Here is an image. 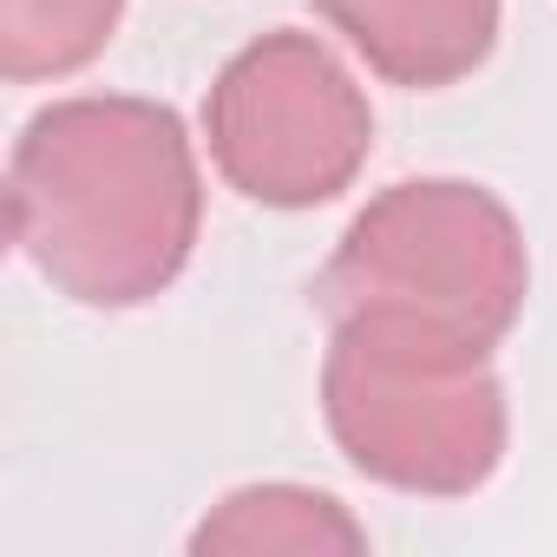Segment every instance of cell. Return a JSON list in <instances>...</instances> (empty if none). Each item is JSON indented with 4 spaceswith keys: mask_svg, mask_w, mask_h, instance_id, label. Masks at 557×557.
Wrapping results in <instances>:
<instances>
[{
    "mask_svg": "<svg viewBox=\"0 0 557 557\" xmlns=\"http://www.w3.org/2000/svg\"><path fill=\"white\" fill-rule=\"evenodd\" d=\"M203 230V177L171 106L79 92L34 112L8 158V243L79 309L158 302Z\"/></svg>",
    "mask_w": 557,
    "mask_h": 557,
    "instance_id": "cell-1",
    "label": "cell"
},
{
    "mask_svg": "<svg viewBox=\"0 0 557 557\" xmlns=\"http://www.w3.org/2000/svg\"><path fill=\"white\" fill-rule=\"evenodd\" d=\"M322 420L361 479L407 498H472L492 485L511 440L492 348L387 309L335 315Z\"/></svg>",
    "mask_w": 557,
    "mask_h": 557,
    "instance_id": "cell-2",
    "label": "cell"
},
{
    "mask_svg": "<svg viewBox=\"0 0 557 557\" xmlns=\"http://www.w3.org/2000/svg\"><path fill=\"white\" fill-rule=\"evenodd\" d=\"M309 296L329 322L387 309L472 348H498L531 296V249L505 197L485 184L407 177L342 230Z\"/></svg>",
    "mask_w": 557,
    "mask_h": 557,
    "instance_id": "cell-3",
    "label": "cell"
},
{
    "mask_svg": "<svg viewBox=\"0 0 557 557\" xmlns=\"http://www.w3.org/2000/svg\"><path fill=\"white\" fill-rule=\"evenodd\" d=\"M203 138L236 197L262 210H315L361 177L374 106L315 34L269 27L210 79Z\"/></svg>",
    "mask_w": 557,
    "mask_h": 557,
    "instance_id": "cell-4",
    "label": "cell"
},
{
    "mask_svg": "<svg viewBox=\"0 0 557 557\" xmlns=\"http://www.w3.org/2000/svg\"><path fill=\"white\" fill-rule=\"evenodd\" d=\"M309 8L400 92H440L472 79L492 47L505 0H309Z\"/></svg>",
    "mask_w": 557,
    "mask_h": 557,
    "instance_id": "cell-5",
    "label": "cell"
},
{
    "mask_svg": "<svg viewBox=\"0 0 557 557\" xmlns=\"http://www.w3.org/2000/svg\"><path fill=\"white\" fill-rule=\"evenodd\" d=\"M190 550H236V557H269V550H368V531L348 518L342 498L315 492V485H243L230 492L197 531Z\"/></svg>",
    "mask_w": 557,
    "mask_h": 557,
    "instance_id": "cell-6",
    "label": "cell"
},
{
    "mask_svg": "<svg viewBox=\"0 0 557 557\" xmlns=\"http://www.w3.org/2000/svg\"><path fill=\"white\" fill-rule=\"evenodd\" d=\"M125 21V0H0V73L14 86L86 73Z\"/></svg>",
    "mask_w": 557,
    "mask_h": 557,
    "instance_id": "cell-7",
    "label": "cell"
}]
</instances>
